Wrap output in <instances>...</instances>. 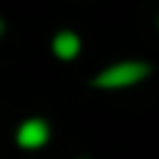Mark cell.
<instances>
[{
    "mask_svg": "<svg viewBox=\"0 0 159 159\" xmlns=\"http://www.w3.org/2000/svg\"><path fill=\"white\" fill-rule=\"evenodd\" d=\"M151 73H154V67L148 61H140V59L117 61V64L103 67L92 78V87H98V89H126V87H134V84L145 81Z\"/></svg>",
    "mask_w": 159,
    "mask_h": 159,
    "instance_id": "cell-1",
    "label": "cell"
},
{
    "mask_svg": "<svg viewBox=\"0 0 159 159\" xmlns=\"http://www.w3.org/2000/svg\"><path fill=\"white\" fill-rule=\"evenodd\" d=\"M48 140H50V126H48V120H42V117H28V120H22L20 129H17V145L25 148V151L42 148Z\"/></svg>",
    "mask_w": 159,
    "mask_h": 159,
    "instance_id": "cell-2",
    "label": "cell"
},
{
    "mask_svg": "<svg viewBox=\"0 0 159 159\" xmlns=\"http://www.w3.org/2000/svg\"><path fill=\"white\" fill-rule=\"evenodd\" d=\"M50 48H53V56H56V59L73 61V59L81 53V39H78V34H73V31H59V34L53 36Z\"/></svg>",
    "mask_w": 159,
    "mask_h": 159,
    "instance_id": "cell-3",
    "label": "cell"
},
{
    "mask_svg": "<svg viewBox=\"0 0 159 159\" xmlns=\"http://www.w3.org/2000/svg\"><path fill=\"white\" fill-rule=\"evenodd\" d=\"M0 36H3V20H0Z\"/></svg>",
    "mask_w": 159,
    "mask_h": 159,
    "instance_id": "cell-4",
    "label": "cell"
}]
</instances>
